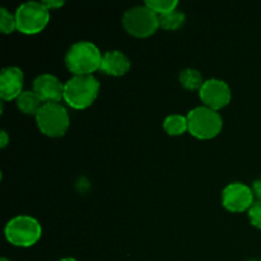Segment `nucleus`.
<instances>
[{
	"mask_svg": "<svg viewBox=\"0 0 261 261\" xmlns=\"http://www.w3.org/2000/svg\"><path fill=\"white\" fill-rule=\"evenodd\" d=\"M102 53L89 41H78L70 46L65 55V65L74 75H92L101 69Z\"/></svg>",
	"mask_w": 261,
	"mask_h": 261,
	"instance_id": "1",
	"label": "nucleus"
},
{
	"mask_svg": "<svg viewBox=\"0 0 261 261\" xmlns=\"http://www.w3.org/2000/svg\"><path fill=\"white\" fill-rule=\"evenodd\" d=\"M98 79L93 75H73L64 83V101L73 109H87L99 93Z\"/></svg>",
	"mask_w": 261,
	"mask_h": 261,
	"instance_id": "2",
	"label": "nucleus"
},
{
	"mask_svg": "<svg viewBox=\"0 0 261 261\" xmlns=\"http://www.w3.org/2000/svg\"><path fill=\"white\" fill-rule=\"evenodd\" d=\"M189 132L199 139H211L218 135L223 127L221 114L208 106H198L188 114Z\"/></svg>",
	"mask_w": 261,
	"mask_h": 261,
	"instance_id": "3",
	"label": "nucleus"
},
{
	"mask_svg": "<svg viewBox=\"0 0 261 261\" xmlns=\"http://www.w3.org/2000/svg\"><path fill=\"white\" fill-rule=\"evenodd\" d=\"M5 237L12 245L28 247L35 245L42 234L40 222L31 216H17L10 219L4 229Z\"/></svg>",
	"mask_w": 261,
	"mask_h": 261,
	"instance_id": "4",
	"label": "nucleus"
},
{
	"mask_svg": "<svg viewBox=\"0 0 261 261\" xmlns=\"http://www.w3.org/2000/svg\"><path fill=\"white\" fill-rule=\"evenodd\" d=\"M36 122L41 133L48 137H61L69 129L70 117L68 110L60 102L43 103L36 115Z\"/></svg>",
	"mask_w": 261,
	"mask_h": 261,
	"instance_id": "5",
	"label": "nucleus"
},
{
	"mask_svg": "<svg viewBox=\"0 0 261 261\" xmlns=\"http://www.w3.org/2000/svg\"><path fill=\"white\" fill-rule=\"evenodd\" d=\"M122 25L135 37H148L160 27V17L147 5H137L122 15Z\"/></svg>",
	"mask_w": 261,
	"mask_h": 261,
	"instance_id": "6",
	"label": "nucleus"
},
{
	"mask_svg": "<svg viewBox=\"0 0 261 261\" xmlns=\"http://www.w3.org/2000/svg\"><path fill=\"white\" fill-rule=\"evenodd\" d=\"M17 30L25 35L38 33L47 25L50 20V10L43 2H25L15 10Z\"/></svg>",
	"mask_w": 261,
	"mask_h": 261,
	"instance_id": "7",
	"label": "nucleus"
},
{
	"mask_svg": "<svg viewBox=\"0 0 261 261\" xmlns=\"http://www.w3.org/2000/svg\"><path fill=\"white\" fill-rule=\"evenodd\" d=\"M199 94L201 101L204 102V106L211 107L216 111L227 106L232 98L231 87L227 82L218 78L206 79L201 86Z\"/></svg>",
	"mask_w": 261,
	"mask_h": 261,
	"instance_id": "8",
	"label": "nucleus"
},
{
	"mask_svg": "<svg viewBox=\"0 0 261 261\" xmlns=\"http://www.w3.org/2000/svg\"><path fill=\"white\" fill-rule=\"evenodd\" d=\"M222 203L231 212H244L254 204V191L242 182H232L222 193Z\"/></svg>",
	"mask_w": 261,
	"mask_h": 261,
	"instance_id": "9",
	"label": "nucleus"
},
{
	"mask_svg": "<svg viewBox=\"0 0 261 261\" xmlns=\"http://www.w3.org/2000/svg\"><path fill=\"white\" fill-rule=\"evenodd\" d=\"M33 91L43 103L60 102L64 98V83L53 74H41L33 81Z\"/></svg>",
	"mask_w": 261,
	"mask_h": 261,
	"instance_id": "10",
	"label": "nucleus"
},
{
	"mask_svg": "<svg viewBox=\"0 0 261 261\" xmlns=\"http://www.w3.org/2000/svg\"><path fill=\"white\" fill-rule=\"evenodd\" d=\"M23 75L22 69L17 66H7L0 74V97L4 101L17 99L23 92Z\"/></svg>",
	"mask_w": 261,
	"mask_h": 261,
	"instance_id": "11",
	"label": "nucleus"
},
{
	"mask_svg": "<svg viewBox=\"0 0 261 261\" xmlns=\"http://www.w3.org/2000/svg\"><path fill=\"white\" fill-rule=\"evenodd\" d=\"M130 68H132L130 59L122 51L112 50L103 54L101 64V70L103 73L112 76H121L125 75L130 70Z\"/></svg>",
	"mask_w": 261,
	"mask_h": 261,
	"instance_id": "12",
	"label": "nucleus"
},
{
	"mask_svg": "<svg viewBox=\"0 0 261 261\" xmlns=\"http://www.w3.org/2000/svg\"><path fill=\"white\" fill-rule=\"evenodd\" d=\"M18 109L27 115H37L40 109L42 107L43 102L40 97L37 96L35 91H23L17 99Z\"/></svg>",
	"mask_w": 261,
	"mask_h": 261,
	"instance_id": "13",
	"label": "nucleus"
},
{
	"mask_svg": "<svg viewBox=\"0 0 261 261\" xmlns=\"http://www.w3.org/2000/svg\"><path fill=\"white\" fill-rule=\"evenodd\" d=\"M163 129L170 135H181L186 130H189L188 117L180 114L170 115L163 121Z\"/></svg>",
	"mask_w": 261,
	"mask_h": 261,
	"instance_id": "14",
	"label": "nucleus"
},
{
	"mask_svg": "<svg viewBox=\"0 0 261 261\" xmlns=\"http://www.w3.org/2000/svg\"><path fill=\"white\" fill-rule=\"evenodd\" d=\"M180 82L186 89H190V91H194V89H199L200 91L201 86L204 84L203 76H201L200 71L196 70V69H184L180 74Z\"/></svg>",
	"mask_w": 261,
	"mask_h": 261,
	"instance_id": "15",
	"label": "nucleus"
},
{
	"mask_svg": "<svg viewBox=\"0 0 261 261\" xmlns=\"http://www.w3.org/2000/svg\"><path fill=\"white\" fill-rule=\"evenodd\" d=\"M160 17V27L165 28V30H177L185 22V14L181 10L175 9L173 12L167 13V14L158 15Z\"/></svg>",
	"mask_w": 261,
	"mask_h": 261,
	"instance_id": "16",
	"label": "nucleus"
},
{
	"mask_svg": "<svg viewBox=\"0 0 261 261\" xmlns=\"http://www.w3.org/2000/svg\"><path fill=\"white\" fill-rule=\"evenodd\" d=\"M144 4L158 15H163L177 9L178 2L177 0H147Z\"/></svg>",
	"mask_w": 261,
	"mask_h": 261,
	"instance_id": "17",
	"label": "nucleus"
},
{
	"mask_svg": "<svg viewBox=\"0 0 261 261\" xmlns=\"http://www.w3.org/2000/svg\"><path fill=\"white\" fill-rule=\"evenodd\" d=\"M0 30L3 33H12L17 30V19L15 15L8 12L5 8L0 9Z\"/></svg>",
	"mask_w": 261,
	"mask_h": 261,
	"instance_id": "18",
	"label": "nucleus"
},
{
	"mask_svg": "<svg viewBox=\"0 0 261 261\" xmlns=\"http://www.w3.org/2000/svg\"><path fill=\"white\" fill-rule=\"evenodd\" d=\"M249 217L251 223L261 229V200L252 204L251 208L249 209Z\"/></svg>",
	"mask_w": 261,
	"mask_h": 261,
	"instance_id": "19",
	"label": "nucleus"
},
{
	"mask_svg": "<svg viewBox=\"0 0 261 261\" xmlns=\"http://www.w3.org/2000/svg\"><path fill=\"white\" fill-rule=\"evenodd\" d=\"M43 4L46 5V8H47L48 10H53V9H56V8H60L61 5L64 4V2H56V0H45L43 2Z\"/></svg>",
	"mask_w": 261,
	"mask_h": 261,
	"instance_id": "20",
	"label": "nucleus"
},
{
	"mask_svg": "<svg viewBox=\"0 0 261 261\" xmlns=\"http://www.w3.org/2000/svg\"><path fill=\"white\" fill-rule=\"evenodd\" d=\"M252 191H254V195H256L259 200H261V178L255 181L254 185H252Z\"/></svg>",
	"mask_w": 261,
	"mask_h": 261,
	"instance_id": "21",
	"label": "nucleus"
},
{
	"mask_svg": "<svg viewBox=\"0 0 261 261\" xmlns=\"http://www.w3.org/2000/svg\"><path fill=\"white\" fill-rule=\"evenodd\" d=\"M8 142H9V137H8L7 132L2 130V134H0V145H2V148H4L8 144Z\"/></svg>",
	"mask_w": 261,
	"mask_h": 261,
	"instance_id": "22",
	"label": "nucleus"
},
{
	"mask_svg": "<svg viewBox=\"0 0 261 261\" xmlns=\"http://www.w3.org/2000/svg\"><path fill=\"white\" fill-rule=\"evenodd\" d=\"M59 261H76V260L73 259V257H64V259H61Z\"/></svg>",
	"mask_w": 261,
	"mask_h": 261,
	"instance_id": "23",
	"label": "nucleus"
},
{
	"mask_svg": "<svg viewBox=\"0 0 261 261\" xmlns=\"http://www.w3.org/2000/svg\"><path fill=\"white\" fill-rule=\"evenodd\" d=\"M0 261H10V260H8V259H5V257H3V259L0 260Z\"/></svg>",
	"mask_w": 261,
	"mask_h": 261,
	"instance_id": "24",
	"label": "nucleus"
}]
</instances>
